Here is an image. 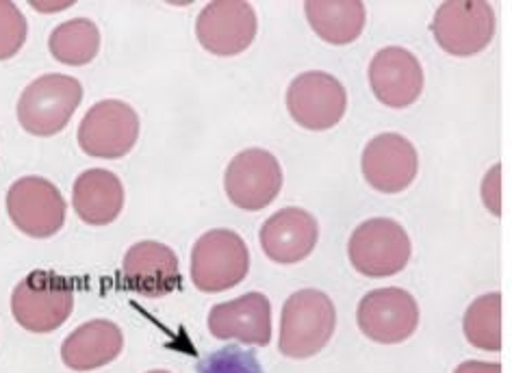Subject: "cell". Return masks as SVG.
Instances as JSON below:
<instances>
[{
  "label": "cell",
  "instance_id": "1",
  "mask_svg": "<svg viewBox=\"0 0 512 373\" xmlns=\"http://www.w3.org/2000/svg\"><path fill=\"white\" fill-rule=\"evenodd\" d=\"M335 328L337 311L328 295L302 289L283 306L278 347L289 358H311L330 343Z\"/></svg>",
  "mask_w": 512,
  "mask_h": 373
},
{
  "label": "cell",
  "instance_id": "2",
  "mask_svg": "<svg viewBox=\"0 0 512 373\" xmlns=\"http://www.w3.org/2000/svg\"><path fill=\"white\" fill-rule=\"evenodd\" d=\"M74 287L72 282L55 272L37 269L18 282L11 295V313L18 324L37 334L61 328L72 315Z\"/></svg>",
  "mask_w": 512,
  "mask_h": 373
},
{
  "label": "cell",
  "instance_id": "3",
  "mask_svg": "<svg viewBox=\"0 0 512 373\" xmlns=\"http://www.w3.org/2000/svg\"><path fill=\"white\" fill-rule=\"evenodd\" d=\"M83 100V85L68 74H44L18 100V122L35 137H53L72 120Z\"/></svg>",
  "mask_w": 512,
  "mask_h": 373
},
{
  "label": "cell",
  "instance_id": "4",
  "mask_svg": "<svg viewBox=\"0 0 512 373\" xmlns=\"http://www.w3.org/2000/svg\"><path fill=\"white\" fill-rule=\"evenodd\" d=\"M250 269V252L235 230L213 228L191 250V280L202 293L237 287Z\"/></svg>",
  "mask_w": 512,
  "mask_h": 373
},
{
  "label": "cell",
  "instance_id": "5",
  "mask_svg": "<svg viewBox=\"0 0 512 373\" xmlns=\"http://www.w3.org/2000/svg\"><path fill=\"white\" fill-rule=\"evenodd\" d=\"M411 237L398 222L376 217L358 226L348 243L350 263L369 278L395 276L411 261Z\"/></svg>",
  "mask_w": 512,
  "mask_h": 373
},
{
  "label": "cell",
  "instance_id": "6",
  "mask_svg": "<svg viewBox=\"0 0 512 373\" xmlns=\"http://www.w3.org/2000/svg\"><path fill=\"white\" fill-rule=\"evenodd\" d=\"M432 33L447 55H478L495 35L493 7L484 0H447L432 20Z\"/></svg>",
  "mask_w": 512,
  "mask_h": 373
},
{
  "label": "cell",
  "instance_id": "7",
  "mask_svg": "<svg viewBox=\"0 0 512 373\" xmlns=\"http://www.w3.org/2000/svg\"><path fill=\"white\" fill-rule=\"evenodd\" d=\"M7 213L24 235L48 239L66 222V200L61 191L42 176H24L7 191Z\"/></svg>",
  "mask_w": 512,
  "mask_h": 373
},
{
  "label": "cell",
  "instance_id": "8",
  "mask_svg": "<svg viewBox=\"0 0 512 373\" xmlns=\"http://www.w3.org/2000/svg\"><path fill=\"white\" fill-rule=\"evenodd\" d=\"M228 200L243 211H261L283 189V167L272 152L250 148L230 161L224 176Z\"/></svg>",
  "mask_w": 512,
  "mask_h": 373
},
{
  "label": "cell",
  "instance_id": "9",
  "mask_svg": "<svg viewBox=\"0 0 512 373\" xmlns=\"http://www.w3.org/2000/svg\"><path fill=\"white\" fill-rule=\"evenodd\" d=\"M139 139V115L122 100H102L85 113L79 146L96 159H122Z\"/></svg>",
  "mask_w": 512,
  "mask_h": 373
},
{
  "label": "cell",
  "instance_id": "10",
  "mask_svg": "<svg viewBox=\"0 0 512 373\" xmlns=\"http://www.w3.org/2000/svg\"><path fill=\"white\" fill-rule=\"evenodd\" d=\"M287 109L302 128L328 131L343 120L348 94L332 74L304 72L287 89Z\"/></svg>",
  "mask_w": 512,
  "mask_h": 373
},
{
  "label": "cell",
  "instance_id": "11",
  "mask_svg": "<svg viewBox=\"0 0 512 373\" xmlns=\"http://www.w3.org/2000/svg\"><path fill=\"white\" fill-rule=\"evenodd\" d=\"M356 319L367 339L395 345L413 337L419 326V306L413 295L404 289H376L358 304Z\"/></svg>",
  "mask_w": 512,
  "mask_h": 373
},
{
  "label": "cell",
  "instance_id": "12",
  "mask_svg": "<svg viewBox=\"0 0 512 373\" xmlns=\"http://www.w3.org/2000/svg\"><path fill=\"white\" fill-rule=\"evenodd\" d=\"M198 42L217 57H233L248 50L256 37V14L243 0H215L200 11Z\"/></svg>",
  "mask_w": 512,
  "mask_h": 373
},
{
  "label": "cell",
  "instance_id": "13",
  "mask_svg": "<svg viewBox=\"0 0 512 373\" xmlns=\"http://www.w3.org/2000/svg\"><path fill=\"white\" fill-rule=\"evenodd\" d=\"M363 176L367 183L382 194H400L413 185L419 172V157L415 146L398 133H382L365 146Z\"/></svg>",
  "mask_w": 512,
  "mask_h": 373
},
{
  "label": "cell",
  "instance_id": "14",
  "mask_svg": "<svg viewBox=\"0 0 512 373\" xmlns=\"http://www.w3.org/2000/svg\"><path fill=\"white\" fill-rule=\"evenodd\" d=\"M369 85L382 105L391 109L411 107L424 92V68L411 50L382 48L369 63Z\"/></svg>",
  "mask_w": 512,
  "mask_h": 373
},
{
  "label": "cell",
  "instance_id": "15",
  "mask_svg": "<svg viewBox=\"0 0 512 373\" xmlns=\"http://www.w3.org/2000/svg\"><path fill=\"white\" fill-rule=\"evenodd\" d=\"M124 285L146 298H163L181 289L178 256L165 243L142 241L126 252L122 263Z\"/></svg>",
  "mask_w": 512,
  "mask_h": 373
},
{
  "label": "cell",
  "instance_id": "16",
  "mask_svg": "<svg viewBox=\"0 0 512 373\" xmlns=\"http://www.w3.org/2000/svg\"><path fill=\"white\" fill-rule=\"evenodd\" d=\"M209 330L220 341H241L265 347L272 341V304L263 293H246L237 300L215 304Z\"/></svg>",
  "mask_w": 512,
  "mask_h": 373
},
{
  "label": "cell",
  "instance_id": "17",
  "mask_svg": "<svg viewBox=\"0 0 512 373\" xmlns=\"http://www.w3.org/2000/svg\"><path fill=\"white\" fill-rule=\"evenodd\" d=\"M319 239L317 220L304 209L289 207L274 213L261 228V248L267 259L293 265L313 254Z\"/></svg>",
  "mask_w": 512,
  "mask_h": 373
},
{
  "label": "cell",
  "instance_id": "18",
  "mask_svg": "<svg viewBox=\"0 0 512 373\" xmlns=\"http://www.w3.org/2000/svg\"><path fill=\"white\" fill-rule=\"evenodd\" d=\"M124 334L109 319H94L76 328L61 345L63 365L72 371H92L122 354Z\"/></svg>",
  "mask_w": 512,
  "mask_h": 373
},
{
  "label": "cell",
  "instance_id": "19",
  "mask_svg": "<svg viewBox=\"0 0 512 373\" xmlns=\"http://www.w3.org/2000/svg\"><path fill=\"white\" fill-rule=\"evenodd\" d=\"M72 207L89 226H107L124 209L122 180L109 170H87L76 178Z\"/></svg>",
  "mask_w": 512,
  "mask_h": 373
},
{
  "label": "cell",
  "instance_id": "20",
  "mask_svg": "<svg viewBox=\"0 0 512 373\" xmlns=\"http://www.w3.org/2000/svg\"><path fill=\"white\" fill-rule=\"evenodd\" d=\"M313 31L332 46L352 44L365 29V5L361 0H309L304 5Z\"/></svg>",
  "mask_w": 512,
  "mask_h": 373
},
{
  "label": "cell",
  "instance_id": "21",
  "mask_svg": "<svg viewBox=\"0 0 512 373\" xmlns=\"http://www.w3.org/2000/svg\"><path fill=\"white\" fill-rule=\"evenodd\" d=\"M48 48L50 55L63 63V66L81 68L96 59L100 50V31L92 20L74 18L59 24L50 33Z\"/></svg>",
  "mask_w": 512,
  "mask_h": 373
},
{
  "label": "cell",
  "instance_id": "22",
  "mask_svg": "<svg viewBox=\"0 0 512 373\" xmlns=\"http://www.w3.org/2000/svg\"><path fill=\"white\" fill-rule=\"evenodd\" d=\"M465 337L484 352L502 350V295L486 293L465 313Z\"/></svg>",
  "mask_w": 512,
  "mask_h": 373
},
{
  "label": "cell",
  "instance_id": "23",
  "mask_svg": "<svg viewBox=\"0 0 512 373\" xmlns=\"http://www.w3.org/2000/svg\"><path fill=\"white\" fill-rule=\"evenodd\" d=\"M196 373H265L252 350L239 345H226L222 350L204 356Z\"/></svg>",
  "mask_w": 512,
  "mask_h": 373
},
{
  "label": "cell",
  "instance_id": "24",
  "mask_svg": "<svg viewBox=\"0 0 512 373\" xmlns=\"http://www.w3.org/2000/svg\"><path fill=\"white\" fill-rule=\"evenodd\" d=\"M27 18L11 0H0V61L16 57L27 42Z\"/></svg>",
  "mask_w": 512,
  "mask_h": 373
},
{
  "label": "cell",
  "instance_id": "25",
  "mask_svg": "<svg viewBox=\"0 0 512 373\" xmlns=\"http://www.w3.org/2000/svg\"><path fill=\"white\" fill-rule=\"evenodd\" d=\"M482 196H484L486 207H489L495 215H499V165H495L493 172L484 178Z\"/></svg>",
  "mask_w": 512,
  "mask_h": 373
},
{
  "label": "cell",
  "instance_id": "26",
  "mask_svg": "<svg viewBox=\"0 0 512 373\" xmlns=\"http://www.w3.org/2000/svg\"><path fill=\"white\" fill-rule=\"evenodd\" d=\"M454 373H502L499 363H480V360H467V363L458 365Z\"/></svg>",
  "mask_w": 512,
  "mask_h": 373
},
{
  "label": "cell",
  "instance_id": "27",
  "mask_svg": "<svg viewBox=\"0 0 512 373\" xmlns=\"http://www.w3.org/2000/svg\"><path fill=\"white\" fill-rule=\"evenodd\" d=\"M148 373H170V371H163V369H155V371H148Z\"/></svg>",
  "mask_w": 512,
  "mask_h": 373
}]
</instances>
